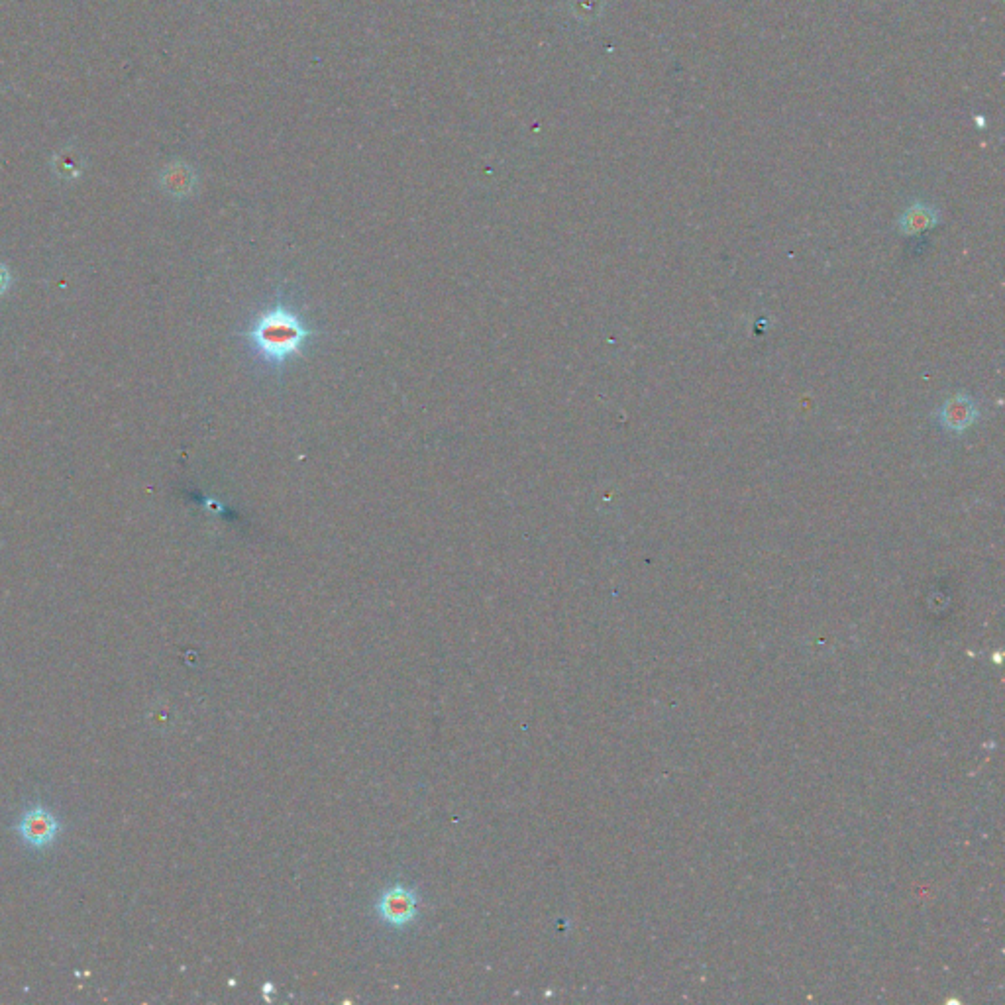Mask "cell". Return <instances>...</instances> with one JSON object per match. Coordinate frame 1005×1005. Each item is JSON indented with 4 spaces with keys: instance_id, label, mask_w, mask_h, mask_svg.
<instances>
[{
    "instance_id": "obj_1",
    "label": "cell",
    "mask_w": 1005,
    "mask_h": 1005,
    "mask_svg": "<svg viewBox=\"0 0 1005 1005\" xmlns=\"http://www.w3.org/2000/svg\"><path fill=\"white\" fill-rule=\"evenodd\" d=\"M320 334L322 330L305 320L287 293L279 291L275 301L260 311L242 332V338L264 366L283 371L289 362L303 358Z\"/></svg>"
},
{
    "instance_id": "obj_2",
    "label": "cell",
    "mask_w": 1005,
    "mask_h": 1005,
    "mask_svg": "<svg viewBox=\"0 0 1005 1005\" xmlns=\"http://www.w3.org/2000/svg\"><path fill=\"white\" fill-rule=\"evenodd\" d=\"M59 823L55 821L50 811L44 807H34L32 811L24 813V817L18 823V835L22 837L24 843L30 847H48L52 845L53 839L57 837Z\"/></svg>"
},
{
    "instance_id": "obj_3",
    "label": "cell",
    "mask_w": 1005,
    "mask_h": 1005,
    "mask_svg": "<svg viewBox=\"0 0 1005 1005\" xmlns=\"http://www.w3.org/2000/svg\"><path fill=\"white\" fill-rule=\"evenodd\" d=\"M377 911L381 919L391 925H407L417 915V896L409 888L397 884L381 896Z\"/></svg>"
},
{
    "instance_id": "obj_4",
    "label": "cell",
    "mask_w": 1005,
    "mask_h": 1005,
    "mask_svg": "<svg viewBox=\"0 0 1005 1005\" xmlns=\"http://www.w3.org/2000/svg\"><path fill=\"white\" fill-rule=\"evenodd\" d=\"M937 419H939L941 426L949 432H964L970 426L978 423L980 409H978V403L970 395L956 393L954 397L943 403V407L937 413Z\"/></svg>"
},
{
    "instance_id": "obj_5",
    "label": "cell",
    "mask_w": 1005,
    "mask_h": 1005,
    "mask_svg": "<svg viewBox=\"0 0 1005 1005\" xmlns=\"http://www.w3.org/2000/svg\"><path fill=\"white\" fill-rule=\"evenodd\" d=\"M195 183H197L195 171L185 161H173L165 165L159 173V187L175 199L189 197L195 189Z\"/></svg>"
},
{
    "instance_id": "obj_6",
    "label": "cell",
    "mask_w": 1005,
    "mask_h": 1005,
    "mask_svg": "<svg viewBox=\"0 0 1005 1005\" xmlns=\"http://www.w3.org/2000/svg\"><path fill=\"white\" fill-rule=\"evenodd\" d=\"M939 220L941 216L933 207L925 203H915L901 214L898 226L903 234H919L939 224Z\"/></svg>"
},
{
    "instance_id": "obj_7",
    "label": "cell",
    "mask_w": 1005,
    "mask_h": 1005,
    "mask_svg": "<svg viewBox=\"0 0 1005 1005\" xmlns=\"http://www.w3.org/2000/svg\"><path fill=\"white\" fill-rule=\"evenodd\" d=\"M52 167L59 179L75 181L83 173V159L73 148H65L53 156Z\"/></svg>"
},
{
    "instance_id": "obj_8",
    "label": "cell",
    "mask_w": 1005,
    "mask_h": 1005,
    "mask_svg": "<svg viewBox=\"0 0 1005 1005\" xmlns=\"http://www.w3.org/2000/svg\"><path fill=\"white\" fill-rule=\"evenodd\" d=\"M10 287H12V273H10L8 265L0 262V297H4Z\"/></svg>"
}]
</instances>
